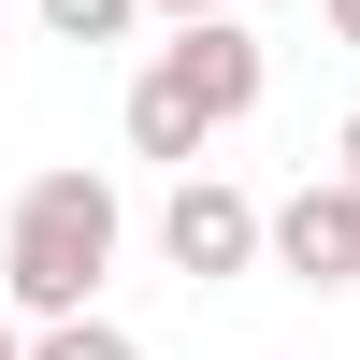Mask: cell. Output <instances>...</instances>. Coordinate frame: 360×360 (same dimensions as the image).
<instances>
[{
	"mask_svg": "<svg viewBox=\"0 0 360 360\" xmlns=\"http://www.w3.org/2000/svg\"><path fill=\"white\" fill-rule=\"evenodd\" d=\"M115 245H130V202H115V173H86V159H58V173H29L15 188V217H0V317H86L101 303V274H115Z\"/></svg>",
	"mask_w": 360,
	"mask_h": 360,
	"instance_id": "1",
	"label": "cell"
},
{
	"mask_svg": "<svg viewBox=\"0 0 360 360\" xmlns=\"http://www.w3.org/2000/svg\"><path fill=\"white\" fill-rule=\"evenodd\" d=\"M259 259L288 288H360V188L346 173H303L288 202H259Z\"/></svg>",
	"mask_w": 360,
	"mask_h": 360,
	"instance_id": "2",
	"label": "cell"
},
{
	"mask_svg": "<svg viewBox=\"0 0 360 360\" xmlns=\"http://www.w3.org/2000/svg\"><path fill=\"white\" fill-rule=\"evenodd\" d=\"M159 259H173L188 288L259 274V202L231 188V173H173V202H159Z\"/></svg>",
	"mask_w": 360,
	"mask_h": 360,
	"instance_id": "3",
	"label": "cell"
},
{
	"mask_svg": "<svg viewBox=\"0 0 360 360\" xmlns=\"http://www.w3.org/2000/svg\"><path fill=\"white\" fill-rule=\"evenodd\" d=\"M159 72L188 86L202 130H245L259 86H274V58H259V29H245V15H202V29H173V44H159Z\"/></svg>",
	"mask_w": 360,
	"mask_h": 360,
	"instance_id": "4",
	"label": "cell"
},
{
	"mask_svg": "<svg viewBox=\"0 0 360 360\" xmlns=\"http://www.w3.org/2000/svg\"><path fill=\"white\" fill-rule=\"evenodd\" d=\"M115 130H130V159H173V173H202V144H217V130L188 115V86L159 72V58L130 72V101H115Z\"/></svg>",
	"mask_w": 360,
	"mask_h": 360,
	"instance_id": "5",
	"label": "cell"
},
{
	"mask_svg": "<svg viewBox=\"0 0 360 360\" xmlns=\"http://www.w3.org/2000/svg\"><path fill=\"white\" fill-rule=\"evenodd\" d=\"M29 360H144V332H115V317L86 303V317H44V332H29Z\"/></svg>",
	"mask_w": 360,
	"mask_h": 360,
	"instance_id": "6",
	"label": "cell"
},
{
	"mask_svg": "<svg viewBox=\"0 0 360 360\" xmlns=\"http://www.w3.org/2000/svg\"><path fill=\"white\" fill-rule=\"evenodd\" d=\"M29 15H44L58 44H130V29H144V0H29Z\"/></svg>",
	"mask_w": 360,
	"mask_h": 360,
	"instance_id": "7",
	"label": "cell"
},
{
	"mask_svg": "<svg viewBox=\"0 0 360 360\" xmlns=\"http://www.w3.org/2000/svg\"><path fill=\"white\" fill-rule=\"evenodd\" d=\"M332 173H346V188H360V101H346V130H332Z\"/></svg>",
	"mask_w": 360,
	"mask_h": 360,
	"instance_id": "8",
	"label": "cell"
},
{
	"mask_svg": "<svg viewBox=\"0 0 360 360\" xmlns=\"http://www.w3.org/2000/svg\"><path fill=\"white\" fill-rule=\"evenodd\" d=\"M144 15H173V29H202V15H231V0H144Z\"/></svg>",
	"mask_w": 360,
	"mask_h": 360,
	"instance_id": "9",
	"label": "cell"
},
{
	"mask_svg": "<svg viewBox=\"0 0 360 360\" xmlns=\"http://www.w3.org/2000/svg\"><path fill=\"white\" fill-rule=\"evenodd\" d=\"M317 15H332V44H360V0H317Z\"/></svg>",
	"mask_w": 360,
	"mask_h": 360,
	"instance_id": "10",
	"label": "cell"
},
{
	"mask_svg": "<svg viewBox=\"0 0 360 360\" xmlns=\"http://www.w3.org/2000/svg\"><path fill=\"white\" fill-rule=\"evenodd\" d=\"M0 360H29V317H0Z\"/></svg>",
	"mask_w": 360,
	"mask_h": 360,
	"instance_id": "11",
	"label": "cell"
}]
</instances>
